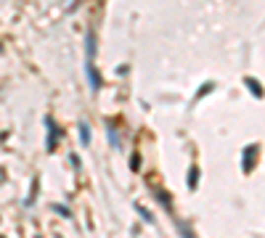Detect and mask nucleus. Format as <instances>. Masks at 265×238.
Listing matches in <instances>:
<instances>
[{"mask_svg": "<svg viewBox=\"0 0 265 238\" xmlns=\"http://www.w3.org/2000/svg\"><path fill=\"white\" fill-rule=\"evenodd\" d=\"M106 135H109V143H112V146H117V143H119L117 138H114V127H112V124H109V130H106Z\"/></svg>", "mask_w": 265, "mask_h": 238, "instance_id": "0eeeda50", "label": "nucleus"}, {"mask_svg": "<svg viewBox=\"0 0 265 238\" xmlns=\"http://www.w3.org/2000/svg\"><path fill=\"white\" fill-rule=\"evenodd\" d=\"M244 82H247V85H249V90H252V93H255L257 98H260V95H263V90H260V82H257V80H252V77H247V80H244Z\"/></svg>", "mask_w": 265, "mask_h": 238, "instance_id": "20e7f679", "label": "nucleus"}, {"mask_svg": "<svg viewBox=\"0 0 265 238\" xmlns=\"http://www.w3.org/2000/svg\"><path fill=\"white\" fill-rule=\"evenodd\" d=\"M80 141H82V146L90 143V127H88V122H80Z\"/></svg>", "mask_w": 265, "mask_h": 238, "instance_id": "7ed1b4c3", "label": "nucleus"}, {"mask_svg": "<svg viewBox=\"0 0 265 238\" xmlns=\"http://www.w3.org/2000/svg\"><path fill=\"white\" fill-rule=\"evenodd\" d=\"M196 178H199V170H196V167H191V170H189V188H191V191L196 188Z\"/></svg>", "mask_w": 265, "mask_h": 238, "instance_id": "39448f33", "label": "nucleus"}, {"mask_svg": "<svg viewBox=\"0 0 265 238\" xmlns=\"http://www.w3.org/2000/svg\"><path fill=\"white\" fill-rule=\"evenodd\" d=\"M138 164H141L138 153H133V156H130V167H133V170H138Z\"/></svg>", "mask_w": 265, "mask_h": 238, "instance_id": "1a4fd4ad", "label": "nucleus"}, {"mask_svg": "<svg viewBox=\"0 0 265 238\" xmlns=\"http://www.w3.org/2000/svg\"><path fill=\"white\" fill-rule=\"evenodd\" d=\"M154 196H156V201H162V204H164V209H170V199L164 196V191H154Z\"/></svg>", "mask_w": 265, "mask_h": 238, "instance_id": "423d86ee", "label": "nucleus"}, {"mask_svg": "<svg viewBox=\"0 0 265 238\" xmlns=\"http://www.w3.org/2000/svg\"><path fill=\"white\" fill-rule=\"evenodd\" d=\"M45 124H48V151H53L56 141H59V127H56L53 119H45Z\"/></svg>", "mask_w": 265, "mask_h": 238, "instance_id": "f03ea898", "label": "nucleus"}, {"mask_svg": "<svg viewBox=\"0 0 265 238\" xmlns=\"http://www.w3.org/2000/svg\"><path fill=\"white\" fill-rule=\"evenodd\" d=\"M255 156H257V146H247V149H244V159H241L244 172H249L255 167Z\"/></svg>", "mask_w": 265, "mask_h": 238, "instance_id": "f257e3e1", "label": "nucleus"}, {"mask_svg": "<svg viewBox=\"0 0 265 238\" xmlns=\"http://www.w3.org/2000/svg\"><path fill=\"white\" fill-rule=\"evenodd\" d=\"M138 212H141V217H143V220H146V222H154V217L149 214V212H146V209H143V207H138Z\"/></svg>", "mask_w": 265, "mask_h": 238, "instance_id": "6e6552de", "label": "nucleus"}]
</instances>
